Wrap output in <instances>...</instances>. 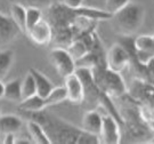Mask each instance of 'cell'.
<instances>
[{"label": "cell", "instance_id": "cell-3", "mask_svg": "<svg viewBox=\"0 0 154 144\" xmlns=\"http://www.w3.org/2000/svg\"><path fill=\"white\" fill-rule=\"evenodd\" d=\"M91 71L100 92L109 97H119L126 93L125 81L120 72L113 71L106 65L94 67Z\"/></svg>", "mask_w": 154, "mask_h": 144}, {"label": "cell", "instance_id": "cell-9", "mask_svg": "<svg viewBox=\"0 0 154 144\" xmlns=\"http://www.w3.org/2000/svg\"><path fill=\"white\" fill-rule=\"evenodd\" d=\"M23 127V120L16 114L5 113L0 114V142L8 134H17Z\"/></svg>", "mask_w": 154, "mask_h": 144}, {"label": "cell", "instance_id": "cell-4", "mask_svg": "<svg viewBox=\"0 0 154 144\" xmlns=\"http://www.w3.org/2000/svg\"><path fill=\"white\" fill-rule=\"evenodd\" d=\"M50 60L62 78H66L77 70L75 60L72 57L69 50L63 47H55L50 50Z\"/></svg>", "mask_w": 154, "mask_h": 144}, {"label": "cell", "instance_id": "cell-21", "mask_svg": "<svg viewBox=\"0 0 154 144\" xmlns=\"http://www.w3.org/2000/svg\"><path fill=\"white\" fill-rule=\"evenodd\" d=\"M13 60H14V53L11 50L5 49L0 52V79L5 77L6 73L9 71Z\"/></svg>", "mask_w": 154, "mask_h": 144}, {"label": "cell", "instance_id": "cell-23", "mask_svg": "<svg viewBox=\"0 0 154 144\" xmlns=\"http://www.w3.org/2000/svg\"><path fill=\"white\" fill-rule=\"evenodd\" d=\"M131 0H105V11L111 15L123 9L127 5H129Z\"/></svg>", "mask_w": 154, "mask_h": 144}, {"label": "cell", "instance_id": "cell-25", "mask_svg": "<svg viewBox=\"0 0 154 144\" xmlns=\"http://www.w3.org/2000/svg\"><path fill=\"white\" fill-rule=\"evenodd\" d=\"M62 2L69 9H78L83 5V0H62Z\"/></svg>", "mask_w": 154, "mask_h": 144}, {"label": "cell", "instance_id": "cell-16", "mask_svg": "<svg viewBox=\"0 0 154 144\" xmlns=\"http://www.w3.org/2000/svg\"><path fill=\"white\" fill-rule=\"evenodd\" d=\"M4 99L11 102L22 101V80L14 79L5 83V96Z\"/></svg>", "mask_w": 154, "mask_h": 144}, {"label": "cell", "instance_id": "cell-1", "mask_svg": "<svg viewBox=\"0 0 154 144\" xmlns=\"http://www.w3.org/2000/svg\"><path fill=\"white\" fill-rule=\"evenodd\" d=\"M28 114L29 119L38 121L45 128L51 143L78 144L80 135L82 133V128L75 127L58 117L45 112V110Z\"/></svg>", "mask_w": 154, "mask_h": 144}, {"label": "cell", "instance_id": "cell-29", "mask_svg": "<svg viewBox=\"0 0 154 144\" xmlns=\"http://www.w3.org/2000/svg\"><path fill=\"white\" fill-rule=\"evenodd\" d=\"M0 111H1V109H0ZM0 114H1V112H0Z\"/></svg>", "mask_w": 154, "mask_h": 144}, {"label": "cell", "instance_id": "cell-18", "mask_svg": "<svg viewBox=\"0 0 154 144\" xmlns=\"http://www.w3.org/2000/svg\"><path fill=\"white\" fill-rule=\"evenodd\" d=\"M67 101V93H66V89L64 86L61 87H54V89L49 93V95L45 99L46 102V106H53L57 105V104H61L63 102Z\"/></svg>", "mask_w": 154, "mask_h": 144}, {"label": "cell", "instance_id": "cell-19", "mask_svg": "<svg viewBox=\"0 0 154 144\" xmlns=\"http://www.w3.org/2000/svg\"><path fill=\"white\" fill-rule=\"evenodd\" d=\"M67 50H69V53L71 54L72 57H73L75 61L80 60L81 57H83V56L89 52L88 46H87V44L83 41L82 39L73 40L71 44L69 45Z\"/></svg>", "mask_w": 154, "mask_h": 144}, {"label": "cell", "instance_id": "cell-11", "mask_svg": "<svg viewBox=\"0 0 154 144\" xmlns=\"http://www.w3.org/2000/svg\"><path fill=\"white\" fill-rule=\"evenodd\" d=\"M103 125V116L96 110H89L85 113L82 118V129L90 134L97 135L99 137V134L102 130Z\"/></svg>", "mask_w": 154, "mask_h": 144}, {"label": "cell", "instance_id": "cell-22", "mask_svg": "<svg viewBox=\"0 0 154 144\" xmlns=\"http://www.w3.org/2000/svg\"><path fill=\"white\" fill-rule=\"evenodd\" d=\"M42 18V11L38 7H26V32Z\"/></svg>", "mask_w": 154, "mask_h": 144}, {"label": "cell", "instance_id": "cell-13", "mask_svg": "<svg viewBox=\"0 0 154 144\" xmlns=\"http://www.w3.org/2000/svg\"><path fill=\"white\" fill-rule=\"evenodd\" d=\"M30 73L34 78V81H35V86H37V94L41 97L46 99L49 93L54 89V83L50 81V79L45 76L42 72H40L37 69H30Z\"/></svg>", "mask_w": 154, "mask_h": 144}, {"label": "cell", "instance_id": "cell-28", "mask_svg": "<svg viewBox=\"0 0 154 144\" xmlns=\"http://www.w3.org/2000/svg\"><path fill=\"white\" fill-rule=\"evenodd\" d=\"M149 143L154 144V136H153V137H152V139H151V141H149Z\"/></svg>", "mask_w": 154, "mask_h": 144}, {"label": "cell", "instance_id": "cell-7", "mask_svg": "<svg viewBox=\"0 0 154 144\" xmlns=\"http://www.w3.org/2000/svg\"><path fill=\"white\" fill-rule=\"evenodd\" d=\"M28 37L30 40L39 46H46L50 44V41L53 40V27L50 25V22L47 20L41 18L32 29H30L28 32Z\"/></svg>", "mask_w": 154, "mask_h": 144}, {"label": "cell", "instance_id": "cell-26", "mask_svg": "<svg viewBox=\"0 0 154 144\" xmlns=\"http://www.w3.org/2000/svg\"><path fill=\"white\" fill-rule=\"evenodd\" d=\"M0 143H5V144H14L16 143V134H8L4 136L1 139V142Z\"/></svg>", "mask_w": 154, "mask_h": 144}, {"label": "cell", "instance_id": "cell-12", "mask_svg": "<svg viewBox=\"0 0 154 144\" xmlns=\"http://www.w3.org/2000/svg\"><path fill=\"white\" fill-rule=\"evenodd\" d=\"M26 128H28L30 139H31V141H32L33 143L51 144L49 136L47 135L45 128L38 121H35L33 119H29V121L26 122Z\"/></svg>", "mask_w": 154, "mask_h": 144}, {"label": "cell", "instance_id": "cell-14", "mask_svg": "<svg viewBox=\"0 0 154 144\" xmlns=\"http://www.w3.org/2000/svg\"><path fill=\"white\" fill-rule=\"evenodd\" d=\"M46 106V102L45 99L39 96L38 94L32 95L28 99H24L20 102L18 109L25 113H34V112H39V111L45 110Z\"/></svg>", "mask_w": 154, "mask_h": 144}, {"label": "cell", "instance_id": "cell-8", "mask_svg": "<svg viewBox=\"0 0 154 144\" xmlns=\"http://www.w3.org/2000/svg\"><path fill=\"white\" fill-rule=\"evenodd\" d=\"M64 87L67 93V101L80 104L83 102V85L81 79L78 77V74L74 72L70 76L64 78Z\"/></svg>", "mask_w": 154, "mask_h": 144}, {"label": "cell", "instance_id": "cell-2", "mask_svg": "<svg viewBox=\"0 0 154 144\" xmlns=\"http://www.w3.org/2000/svg\"><path fill=\"white\" fill-rule=\"evenodd\" d=\"M145 11L144 7L139 4L130 2L123 9L113 14L111 21L113 22V27L116 28V32L122 36H132L138 31L140 25L144 22Z\"/></svg>", "mask_w": 154, "mask_h": 144}, {"label": "cell", "instance_id": "cell-5", "mask_svg": "<svg viewBox=\"0 0 154 144\" xmlns=\"http://www.w3.org/2000/svg\"><path fill=\"white\" fill-rule=\"evenodd\" d=\"M106 67L116 72H121L130 63V55L128 50L120 44H114L105 56Z\"/></svg>", "mask_w": 154, "mask_h": 144}, {"label": "cell", "instance_id": "cell-10", "mask_svg": "<svg viewBox=\"0 0 154 144\" xmlns=\"http://www.w3.org/2000/svg\"><path fill=\"white\" fill-rule=\"evenodd\" d=\"M21 32L11 16H6L0 13V42L7 44L11 41Z\"/></svg>", "mask_w": 154, "mask_h": 144}, {"label": "cell", "instance_id": "cell-6", "mask_svg": "<svg viewBox=\"0 0 154 144\" xmlns=\"http://www.w3.org/2000/svg\"><path fill=\"white\" fill-rule=\"evenodd\" d=\"M100 143L119 144L121 142V132L118 120L112 116H103V125L99 134Z\"/></svg>", "mask_w": 154, "mask_h": 144}, {"label": "cell", "instance_id": "cell-24", "mask_svg": "<svg viewBox=\"0 0 154 144\" xmlns=\"http://www.w3.org/2000/svg\"><path fill=\"white\" fill-rule=\"evenodd\" d=\"M18 2H21L25 7H29V6H33V7H38V8H42L45 6L50 5L51 0H20Z\"/></svg>", "mask_w": 154, "mask_h": 144}, {"label": "cell", "instance_id": "cell-15", "mask_svg": "<svg viewBox=\"0 0 154 144\" xmlns=\"http://www.w3.org/2000/svg\"><path fill=\"white\" fill-rule=\"evenodd\" d=\"M11 17L21 32L26 34V7L21 2H13L11 5Z\"/></svg>", "mask_w": 154, "mask_h": 144}, {"label": "cell", "instance_id": "cell-27", "mask_svg": "<svg viewBox=\"0 0 154 144\" xmlns=\"http://www.w3.org/2000/svg\"><path fill=\"white\" fill-rule=\"evenodd\" d=\"M4 96H5V83L0 79V100L4 99Z\"/></svg>", "mask_w": 154, "mask_h": 144}, {"label": "cell", "instance_id": "cell-20", "mask_svg": "<svg viewBox=\"0 0 154 144\" xmlns=\"http://www.w3.org/2000/svg\"><path fill=\"white\" fill-rule=\"evenodd\" d=\"M35 94H37V86L34 78L30 72H28V74L22 80V100Z\"/></svg>", "mask_w": 154, "mask_h": 144}, {"label": "cell", "instance_id": "cell-17", "mask_svg": "<svg viewBox=\"0 0 154 144\" xmlns=\"http://www.w3.org/2000/svg\"><path fill=\"white\" fill-rule=\"evenodd\" d=\"M134 47L140 54H151L154 52V36H138L134 40Z\"/></svg>", "mask_w": 154, "mask_h": 144}]
</instances>
